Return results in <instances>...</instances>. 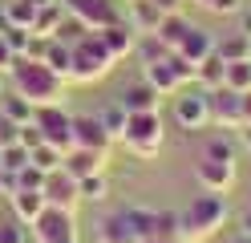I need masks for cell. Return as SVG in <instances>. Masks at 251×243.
Returning <instances> with one entry per match:
<instances>
[{
  "instance_id": "1",
  "label": "cell",
  "mask_w": 251,
  "mask_h": 243,
  "mask_svg": "<svg viewBox=\"0 0 251 243\" xmlns=\"http://www.w3.org/2000/svg\"><path fill=\"white\" fill-rule=\"evenodd\" d=\"M8 81H12V89L25 93L33 106H57L61 97H65V85H69L57 69H49L45 61H33V57L12 61L8 65Z\"/></svg>"
},
{
  "instance_id": "2",
  "label": "cell",
  "mask_w": 251,
  "mask_h": 243,
  "mask_svg": "<svg viewBox=\"0 0 251 243\" xmlns=\"http://www.w3.org/2000/svg\"><path fill=\"white\" fill-rule=\"evenodd\" d=\"M182 239L186 243H199V239H211L227 227V199L215 190H202L191 199V207L182 211Z\"/></svg>"
},
{
  "instance_id": "3",
  "label": "cell",
  "mask_w": 251,
  "mask_h": 243,
  "mask_svg": "<svg viewBox=\"0 0 251 243\" xmlns=\"http://www.w3.org/2000/svg\"><path fill=\"white\" fill-rule=\"evenodd\" d=\"M114 65H118V61L109 57V49L101 45L98 28H93V32H85V37L73 45V61H69V81H81V85H89V81L105 77L109 69H114Z\"/></svg>"
},
{
  "instance_id": "4",
  "label": "cell",
  "mask_w": 251,
  "mask_h": 243,
  "mask_svg": "<svg viewBox=\"0 0 251 243\" xmlns=\"http://www.w3.org/2000/svg\"><path fill=\"white\" fill-rule=\"evenodd\" d=\"M162 138H166V130H162L158 109L130 113V118H126L122 146H126V150H130L134 158H158V150H162Z\"/></svg>"
},
{
  "instance_id": "5",
  "label": "cell",
  "mask_w": 251,
  "mask_h": 243,
  "mask_svg": "<svg viewBox=\"0 0 251 243\" xmlns=\"http://www.w3.org/2000/svg\"><path fill=\"white\" fill-rule=\"evenodd\" d=\"M142 73H146V81H150V85L166 97V93H178L182 85H191V81H195V65L186 61L182 53H166L162 61L142 65Z\"/></svg>"
},
{
  "instance_id": "6",
  "label": "cell",
  "mask_w": 251,
  "mask_h": 243,
  "mask_svg": "<svg viewBox=\"0 0 251 243\" xmlns=\"http://www.w3.org/2000/svg\"><path fill=\"white\" fill-rule=\"evenodd\" d=\"M33 235L37 243H77V211L45 207L33 223Z\"/></svg>"
},
{
  "instance_id": "7",
  "label": "cell",
  "mask_w": 251,
  "mask_h": 243,
  "mask_svg": "<svg viewBox=\"0 0 251 243\" xmlns=\"http://www.w3.org/2000/svg\"><path fill=\"white\" fill-rule=\"evenodd\" d=\"M33 122L41 126L45 142H53L57 150H69V146H73V113L61 106V102H57V106H37Z\"/></svg>"
},
{
  "instance_id": "8",
  "label": "cell",
  "mask_w": 251,
  "mask_h": 243,
  "mask_svg": "<svg viewBox=\"0 0 251 243\" xmlns=\"http://www.w3.org/2000/svg\"><path fill=\"white\" fill-rule=\"evenodd\" d=\"M207 106H211V126H219V130L243 126V93H235L231 85L207 89Z\"/></svg>"
},
{
  "instance_id": "9",
  "label": "cell",
  "mask_w": 251,
  "mask_h": 243,
  "mask_svg": "<svg viewBox=\"0 0 251 243\" xmlns=\"http://www.w3.org/2000/svg\"><path fill=\"white\" fill-rule=\"evenodd\" d=\"M41 194H45V203H49V207H61V211H77V207H81V187H77V178L65 166H57V170L45 174Z\"/></svg>"
},
{
  "instance_id": "10",
  "label": "cell",
  "mask_w": 251,
  "mask_h": 243,
  "mask_svg": "<svg viewBox=\"0 0 251 243\" xmlns=\"http://www.w3.org/2000/svg\"><path fill=\"white\" fill-rule=\"evenodd\" d=\"M175 122L182 130H202L211 126V106H207V89H178L175 97Z\"/></svg>"
},
{
  "instance_id": "11",
  "label": "cell",
  "mask_w": 251,
  "mask_h": 243,
  "mask_svg": "<svg viewBox=\"0 0 251 243\" xmlns=\"http://www.w3.org/2000/svg\"><path fill=\"white\" fill-rule=\"evenodd\" d=\"M61 4H65V12H69V16H77V21H81L85 28H105V25L122 21L114 0H61Z\"/></svg>"
},
{
  "instance_id": "12",
  "label": "cell",
  "mask_w": 251,
  "mask_h": 243,
  "mask_svg": "<svg viewBox=\"0 0 251 243\" xmlns=\"http://www.w3.org/2000/svg\"><path fill=\"white\" fill-rule=\"evenodd\" d=\"M73 146H85V150H101V154H109L114 138H109V130L101 126L98 113H77V118H73Z\"/></svg>"
},
{
  "instance_id": "13",
  "label": "cell",
  "mask_w": 251,
  "mask_h": 243,
  "mask_svg": "<svg viewBox=\"0 0 251 243\" xmlns=\"http://www.w3.org/2000/svg\"><path fill=\"white\" fill-rule=\"evenodd\" d=\"M195 178L202 190H215V194H227L235 187V162H223V158H207L202 154V162L195 166Z\"/></svg>"
},
{
  "instance_id": "14",
  "label": "cell",
  "mask_w": 251,
  "mask_h": 243,
  "mask_svg": "<svg viewBox=\"0 0 251 243\" xmlns=\"http://www.w3.org/2000/svg\"><path fill=\"white\" fill-rule=\"evenodd\" d=\"M98 243H142V235H138V227H134L126 207L98 219Z\"/></svg>"
},
{
  "instance_id": "15",
  "label": "cell",
  "mask_w": 251,
  "mask_h": 243,
  "mask_svg": "<svg viewBox=\"0 0 251 243\" xmlns=\"http://www.w3.org/2000/svg\"><path fill=\"white\" fill-rule=\"evenodd\" d=\"M98 37H101V45L109 49V57H114V61H122V57H130V53H134L138 32H134V25H130V21H114V25L98 28Z\"/></svg>"
},
{
  "instance_id": "16",
  "label": "cell",
  "mask_w": 251,
  "mask_h": 243,
  "mask_svg": "<svg viewBox=\"0 0 251 243\" xmlns=\"http://www.w3.org/2000/svg\"><path fill=\"white\" fill-rule=\"evenodd\" d=\"M158 97H162V93L142 77V81H134V85H126L118 102L126 106V113H146V109H158Z\"/></svg>"
},
{
  "instance_id": "17",
  "label": "cell",
  "mask_w": 251,
  "mask_h": 243,
  "mask_svg": "<svg viewBox=\"0 0 251 243\" xmlns=\"http://www.w3.org/2000/svg\"><path fill=\"white\" fill-rule=\"evenodd\" d=\"M61 166H65L73 178H85V174H93V170H105V154H101V150H85V146H69Z\"/></svg>"
},
{
  "instance_id": "18",
  "label": "cell",
  "mask_w": 251,
  "mask_h": 243,
  "mask_svg": "<svg viewBox=\"0 0 251 243\" xmlns=\"http://www.w3.org/2000/svg\"><path fill=\"white\" fill-rule=\"evenodd\" d=\"M8 203H12V215H17L25 227H33V223H37V215H41L45 207H49L41 190H28V187H21L17 194H8Z\"/></svg>"
},
{
  "instance_id": "19",
  "label": "cell",
  "mask_w": 251,
  "mask_h": 243,
  "mask_svg": "<svg viewBox=\"0 0 251 243\" xmlns=\"http://www.w3.org/2000/svg\"><path fill=\"white\" fill-rule=\"evenodd\" d=\"M175 53H182V57L191 61V65H199L202 57H211V53H215V37H211L207 28H199V25H195V28L182 37V45L175 49Z\"/></svg>"
},
{
  "instance_id": "20",
  "label": "cell",
  "mask_w": 251,
  "mask_h": 243,
  "mask_svg": "<svg viewBox=\"0 0 251 243\" xmlns=\"http://www.w3.org/2000/svg\"><path fill=\"white\" fill-rule=\"evenodd\" d=\"M162 16L166 12L154 4V0H130V25H134V32H158Z\"/></svg>"
},
{
  "instance_id": "21",
  "label": "cell",
  "mask_w": 251,
  "mask_h": 243,
  "mask_svg": "<svg viewBox=\"0 0 251 243\" xmlns=\"http://www.w3.org/2000/svg\"><path fill=\"white\" fill-rule=\"evenodd\" d=\"M33 113H37V106L28 102L25 93H17V89H0V118H8V122H33Z\"/></svg>"
},
{
  "instance_id": "22",
  "label": "cell",
  "mask_w": 251,
  "mask_h": 243,
  "mask_svg": "<svg viewBox=\"0 0 251 243\" xmlns=\"http://www.w3.org/2000/svg\"><path fill=\"white\" fill-rule=\"evenodd\" d=\"M195 81L202 89H219L227 81V61L219 57V53H211V57H202L199 65H195Z\"/></svg>"
},
{
  "instance_id": "23",
  "label": "cell",
  "mask_w": 251,
  "mask_h": 243,
  "mask_svg": "<svg viewBox=\"0 0 251 243\" xmlns=\"http://www.w3.org/2000/svg\"><path fill=\"white\" fill-rule=\"evenodd\" d=\"M191 28H195V25L186 21L182 12H166V16H162V25H158V37H162V45H166V49H178V45H182V37H186Z\"/></svg>"
},
{
  "instance_id": "24",
  "label": "cell",
  "mask_w": 251,
  "mask_h": 243,
  "mask_svg": "<svg viewBox=\"0 0 251 243\" xmlns=\"http://www.w3.org/2000/svg\"><path fill=\"white\" fill-rule=\"evenodd\" d=\"M61 21H65V4H61V0H49V4H41V8H37L33 32H41V37H53V32L61 28Z\"/></svg>"
},
{
  "instance_id": "25",
  "label": "cell",
  "mask_w": 251,
  "mask_h": 243,
  "mask_svg": "<svg viewBox=\"0 0 251 243\" xmlns=\"http://www.w3.org/2000/svg\"><path fill=\"white\" fill-rule=\"evenodd\" d=\"M134 53H138V61H142V65H154V61H162L166 53H175V49H166L158 32H138Z\"/></svg>"
},
{
  "instance_id": "26",
  "label": "cell",
  "mask_w": 251,
  "mask_h": 243,
  "mask_svg": "<svg viewBox=\"0 0 251 243\" xmlns=\"http://www.w3.org/2000/svg\"><path fill=\"white\" fill-rule=\"evenodd\" d=\"M215 53L223 61H243V57H251V37H243V32H227V37L215 41Z\"/></svg>"
},
{
  "instance_id": "27",
  "label": "cell",
  "mask_w": 251,
  "mask_h": 243,
  "mask_svg": "<svg viewBox=\"0 0 251 243\" xmlns=\"http://www.w3.org/2000/svg\"><path fill=\"white\" fill-rule=\"evenodd\" d=\"M77 187H81V203H105L109 199V178L105 170H93L85 178H77Z\"/></svg>"
},
{
  "instance_id": "28",
  "label": "cell",
  "mask_w": 251,
  "mask_h": 243,
  "mask_svg": "<svg viewBox=\"0 0 251 243\" xmlns=\"http://www.w3.org/2000/svg\"><path fill=\"white\" fill-rule=\"evenodd\" d=\"M28 162H33V150L28 146H21V142H12V146H0V170H25Z\"/></svg>"
},
{
  "instance_id": "29",
  "label": "cell",
  "mask_w": 251,
  "mask_h": 243,
  "mask_svg": "<svg viewBox=\"0 0 251 243\" xmlns=\"http://www.w3.org/2000/svg\"><path fill=\"white\" fill-rule=\"evenodd\" d=\"M69 61H73V45H65V41H57V37H53L49 53H45V65H49V69H57L61 77L69 81Z\"/></svg>"
},
{
  "instance_id": "30",
  "label": "cell",
  "mask_w": 251,
  "mask_h": 243,
  "mask_svg": "<svg viewBox=\"0 0 251 243\" xmlns=\"http://www.w3.org/2000/svg\"><path fill=\"white\" fill-rule=\"evenodd\" d=\"M223 85H231L235 93H247V89H251V57L227 61V81H223Z\"/></svg>"
},
{
  "instance_id": "31",
  "label": "cell",
  "mask_w": 251,
  "mask_h": 243,
  "mask_svg": "<svg viewBox=\"0 0 251 243\" xmlns=\"http://www.w3.org/2000/svg\"><path fill=\"white\" fill-rule=\"evenodd\" d=\"M4 16H8V25H17V28H33L37 8L28 4V0H4Z\"/></svg>"
},
{
  "instance_id": "32",
  "label": "cell",
  "mask_w": 251,
  "mask_h": 243,
  "mask_svg": "<svg viewBox=\"0 0 251 243\" xmlns=\"http://www.w3.org/2000/svg\"><path fill=\"white\" fill-rule=\"evenodd\" d=\"M98 118H101V126L109 130V138H114V142H122V130H126V118H130V113H126V106H122V102H114V106H105V109L98 113Z\"/></svg>"
},
{
  "instance_id": "33",
  "label": "cell",
  "mask_w": 251,
  "mask_h": 243,
  "mask_svg": "<svg viewBox=\"0 0 251 243\" xmlns=\"http://www.w3.org/2000/svg\"><path fill=\"white\" fill-rule=\"evenodd\" d=\"M61 162H65V150H57L53 142H41V146H33V166H41L45 174H49V170H57Z\"/></svg>"
},
{
  "instance_id": "34",
  "label": "cell",
  "mask_w": 251,
  "mask_h": 243,
  "mask_svg": "<svg viewBox=\"0 0 251 243\" xmlns=\"http://www.w3.org/2000/svg\"><path fill=\"white\" fill-rule=\"evenodd\" d=\"M85 32H93V28H85L81 21H77V16H69V12H65V21H61V28L53 32V37H57V41H65V45H77V41L85 37Z\"/></svg>"
},
{
  "instance_id": "35",
  "label": "cell",
  "mask_w": 251,
  "mask_h": 243,
  "mask_svg": "<svg viewBox=\"0 0 251 243\" xmlns=\"http://www.w3.org/2000/svg\"><path fill=\"white\" fill-rule=\"evenodd\" d=\"M4 41H8V49L17 57H25L28 53V41H33V28H17V25H8L4 28Z\"/></svg>"
},
{
  "instance_id": "36",
  "label": "cell",
  "mask_w": 251,
  "mask_h": 243,
  "mask_svg": "<svg viewBox=\"0 0 251 243\" xmlns=\"http://www.w3.org/2000/svg\"><path fill=\"white\" fill-rule=\"evenodd\" d=\"M0 243H28V235H25V223L12 215L8 223H0Z\"/></svg>"
},
{
  "instance_id": "37",
  "label": "cell",
  "mask_w": 251,
  "mask_h": 243,
  "mask_svg": "<svg viewBox=\"0 0 251 243\" xmlns=\"http://www.w3.org/2000/svg\"><path fill=\"white\" fill-rule=\"evenodd\" d=\"M207 158H223V162H235V146H231L227 138H211V146H207Z\"/></svg>"
},
{
  "instance_id": "38",
  "label": "cell",
  "mask_w": 251,
  "mask_h": 243,
  "mask_svg": "<svg viewBox=\"0 0 251 243\" xmlns=\"http://www.w3.org/2000/svg\"><path fill=\"white\" fill-rule=\"evenodd\" d=\"M21 187H28V190H41V187H45V170L28 162V166L21 170Z\"/></svg>"
},
{
  "instance_id": "39",
  "label": "cell",
  "mask_w": 251,
  "mask_h": 243,
  "mask_svg": "<svg viewBox=\"0 0 251 243\" xmlns=\"http://www.w3.org/2000/svg\"><path fill=\"white\" fill-rule=\"evenodd\" d=\"M41 142H45L41 126H37V122H25V126H21V146H28V150H33V146H41Z\"/></svg>"
},
{
  "instance_id": "40",
  "label": "cell",
  "mask_w": 251,
  "mask_h": 243,
  "mask_svg": "<svg viewBox=\"0 0 251 243\" xmlns=\"http://www.w3.org/2000/svg\"><path fill=\"white\" fill-rule=\"evenodd\" d=\"M12 142H21V122L0 118V146H12Z\"/></svg>"
},
{
  "instance_id": "41",
  "label": "cell",
  "mask_w": 251,
  "mask_h": 243,
  "mask_svg": "<svg viewBox=\"0 0 251 243\" xmlns=\"http://www.w3.org/2000/svg\"><path fill=\"white\" fill-rule=\"evenodd\" d=\"M0 190H4V194H17V190H21V174H17V170H0Z\"/></svg>"
},
{
  "instance_id": "42",
  "label": "cell",
  "mask_w": 251,
  "mask_h": 243,
  "mask_svg": "<svg viewBox=\"0 0 251 243\" xmlns=\"http://www.w3.org/2000/svg\"><path fill=\"white\" fill-rule=\"evenodd\" d=\"M12 61H17V53H12V49H8V41H4V32H0V69L8 73V65H12Z\"/></svg>"
},
{
  "instance_id": "43",
  "label": "cell",
  "mask_w": 251,
  "mask_h": 243,
  "mask_svg": "<svg viewBox=\"0 0 251 243\" xmlns=\"http://www.w3.org/2000/svg\"><path fill=\"white\" fill-rule=\"evenodd\" d=\"M162 12H182V0H154Z\"/></svg>"
},
{
  "instance_id": "44",
  "label": "cell",
  "mask_w": 251,
  "mask_h": 243,
  "mask_svg": "<svg viewBox=\"0 0 251 243\" xmlns=\"http://www.w3.org/2000/svg\"><path fill=\"white\" fill-rule=\"evenodd\" d=\"M243 126H251V89L243 93Z\"/></svg>"
},
{
  "instance_id": "45",
  "label": "cell",
  "mask_w": 251,
  "mask_h": 243,
  "mask_svg": "<svg viewBox=\"0 0 251 243\" xmlns=\"http://www.w3.org/2000/svg\"><path fill=\"white\" fill-rule=\"evenodd\" d=\"M239 32H243V37H251V8L243 12V25H239Z\"/></svg>"
},
{
  "instance_id": "46",
  "label": "cell",
  "mask_w": 251,
  "mask_h": 243,
  "mask_svg": "<svg viewBox=\"0 0 251 243\" xmlns=\"http://www.w3.org/2000/svg\"><path fill=\"white\" fill-rule=\"evenodd\" d=\"M243 150L251 154V126H243Z\"/></svg>"
},
{
  "instance_id": "47",
  "label": "cell",
  "mask_w": 251,
  "mask_h": 243,
  "mask_svg": "<svg viewBox=\"0 0 251 243\" xmlns=\"http://www.w3.org/2000/svg\"><path fill=\"white\" fill-rule=\"evenodd\" d=\"M142 243H186V239H142Z\"/></svg>"
},
{
  "instance_id": "48",
  "label": "cell",
  "mask_w": 251,
  "mask_h": 243,
  "mask_svg": "<svg viewBox=\"0 0 251 243\" xmlns=\"http://www.w3.org/2000/svg\"><path fill=\"white\" fill-rule=\"evenodd\" d=\"M8 28V16H4V4H0V32Z\"/></svg>"
},
{
  "instance_id": "49",
  "label": "cell",
  "mask_w": 251,
  "mask_h": 243,
  "mask_svg": "<svg viewBox=\"0 0 251 243\" xmlns=\"http://www.w3.org/2000/svg\"><path fill=\"white\" fill-rule=\"evenodd\" d=\"M243 235H251V215H243Z\"/></svg>"
},
{
  "instance_id": "50",
  "label": "cell",
  "mask_w": 251,
  "mask_h": 243,
  "mask_svg": "<svg viewBox=\"0 0 251 243\" xmlns=\"http://www.w3.org/2000/svg\"><path fill=\"white\" fill-rule=\"evenodd\" d=\"M231 243H251V235H243V231H239V235H235Z\"/></svg>"
},
{
  "instance_id": "51",
  "label": "cell",
  "mask_w": 251,
  "mask_h": 243,
  "mask_svg": "<svg viewBox=\"0 0 251 243\" xmlns=\"http://www.w3.org/2000/svg\"><path fill=\"white\" fill-rule=\"evenodd\" d=\"M28 4H33V8H41V4H49V0H28Z\"/></svg>"
},
{
  "instance_id": "52",
  "label": "cell",
  "mask_w": 251,
  "mask_h": 243,
  "mask_svg": "<svg viewBox=\"0 0 251 243\" xmlns=\"http://www.w3.org/2000/svg\"><path fill=\"white\" fill-rule=\"evenodd\" d=\"M0 89H4V69H0Z\"/></svg>"
},
{
  "instance_id": "53",
  "label": "cell",
  "mask_w": 251,
  "mask_h": 243,
  "mask_svg": "<svg viewBox=\"0 0 251 243\" xmlns=\"http://www.w3.org/2000/svg\"><path fill=\"white\" fill-rule=\"evenodd\" d=\"M126 4H130V0H126Z\"/></svg>"
}]
</instances>
